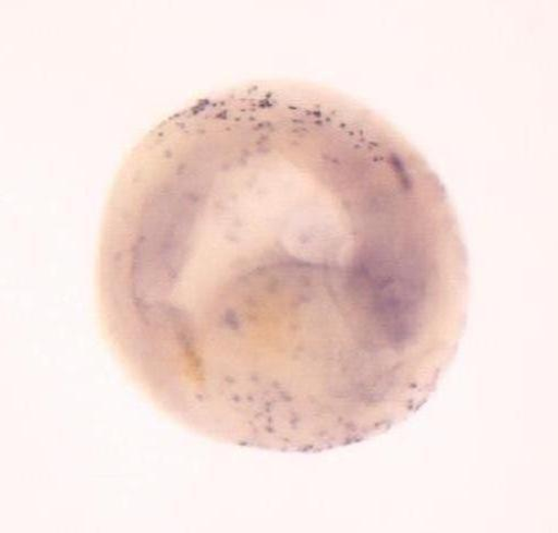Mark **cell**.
I'll use <instances>...</instances> for the list:
<instances>
[{
  "label": "cell",
  "instance_id": "obj_1",
  "mask_svg": "<svg viewBox=\"0 0 558 533\" xmlns=\"http://www.w3.org/2000/svg\"><path fill=\"white\" fill-rule=\"evenodd\" d=\"M463 266L413 145L329 88L251 84L157 137L100 242L105 335L169 417L318 453L422 371Z\"/></svg>",
  "mask_w": 558,
  "mask_h": 533
}]
</instances>
